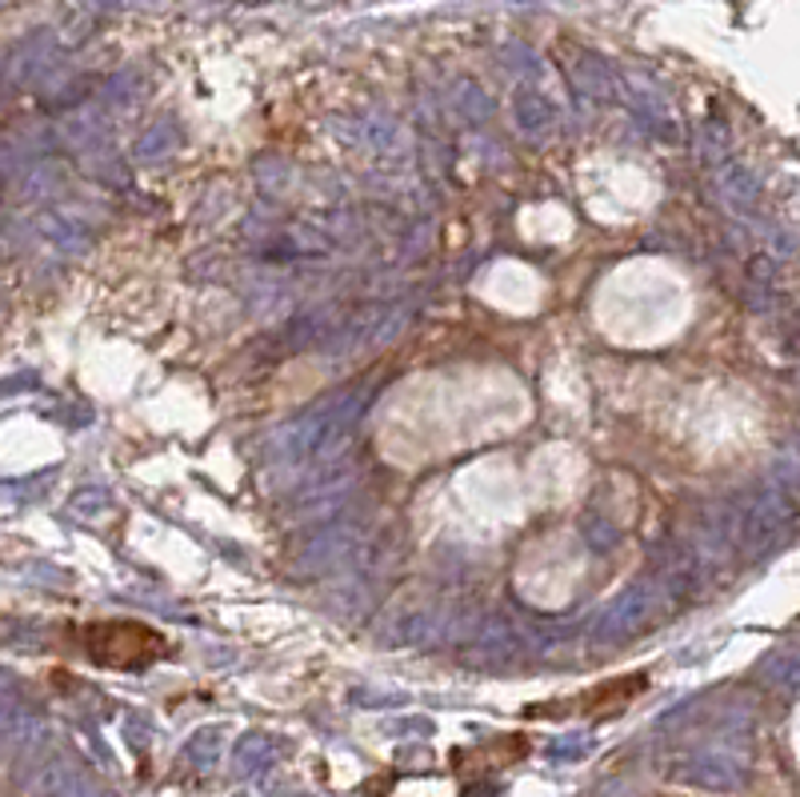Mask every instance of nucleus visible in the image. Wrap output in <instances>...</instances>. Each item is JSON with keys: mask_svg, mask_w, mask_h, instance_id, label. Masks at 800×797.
Listing matches in <instances>:
<instances>
[{"mask_svg": "<svg viewBox=\"0 0 800 797\" xmlns=\"http://www.w3.org/2000/svg\"><path fill=\"white\" fill-rule=\"evenodd\" d=\"M80 645L105 669H149L168 654V637L144 621H97L80 630Z\"/></svg>", "mask_w": 800, "mask_h": 797, "instance_id": "obj_1", "label": "nucleus"}, {"mask_svg": "<svg viewBox=\"0 0 800 797\" xmlns=\"http://www.w3.org/2000/svg\"><path fill=\"white\" fill-rule=\"evenodd\" d=\"M660 797H669V794H660Z\"/></svg>", "mask_w": 800, "mask_h": 797, "instance_id": "obj_3", "label": "nucleus"}, {"mask_svg": "<svg viewBox=\"0 0 800 797\" xmlns=\"http://www.w3.org/2000/svg\"><path fill=\"white\" fill-rule=\"evenodd\" d=\"M648 689V674H625V677H613V681H601V686H592L589 694L581 698H572L569 706H540V709H528L533 718L537 713H552V718H565V713H581V718L592 721H604V718H616V713H625L640 694Z\"/></svg>", "mask_w": 800, "mask_h": 797, "instance_id": "obj_2", "label": "nucleus"}]
</instances>
